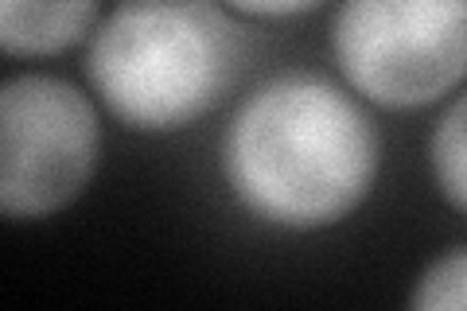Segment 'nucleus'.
I'll use <instances>...</instances> for the list:
<instances>
[{
  "instance_id": "f257e3e1",
  "label": "nucleus",
  "mask_w": 467,
  "mask_h": 311,
  "mask_svg": "<svg viewBox=\"0 0 467 311\" xmlns=\"http://www.w3.org/2000/svg\"><path fill=\"white\" fill-rule=\"evenodd\" d=\"M223 175L245 214L292 233L343 222L370 195L378 132L370 117L319 74H276L230 117Z\"/></svg>"
},
{
  "instance_id": "f03ea898",
  "label": "nucleus",
  "mask_w": 467,
  "mask_h": 311,
  "mask_svg": "<svg viewBox=\"0 0 467 311\" xmlns=\"http://www.w3.org/2000/svg\"><path fill=\"white\" fill-rule=\"evenodd\" d=\"M242 39L202 5L140 0L94 32L86 78L117 121L137 132H175L207 117L238 78Z\"/></svg>"
},
{
  "instance_id": "7ed1b4c3",
  "label": "nucleus",
  "mask_w": 467,
  "mask_h": 311,
  "mask_svg": "<svg viewBox=\"0 0 467 311\" xmlns=\"http://www.w3.org/2000/svg\"><path fill=\"white\" fill-rule=\"evenodd\" d=\"M331 55L374 106H432L467 78V0H343Z\"/></svg>"
},
{
  "instance_id": "20e7f679",
  "label": "nucleus",
  "mask_w": 467,
  "mask_h": 311,
  "mask_svg": "<svg viewBox=\"0 0 467 311\" xmlns=\"http://www.w3.org/2000/svg\"><path fill=\"white\" fill-rule=\"evenodd\" d=\"M94 101L55 74H12L0 86V211L39 222L75 202L98 168Z\"/></svg>"
},
{
  "instance_id": "39448f33",
  "label": "nucleus",
  "mask_w": 467,
  "mask_h": 311,
  "mask_svg": "<svg viewBox=\"0 0 467 311\" xmlns=\"http://www.w3.org/2000/svg\"><path fill=\"white\" fill-rule=\"evenodd\" d=\"M98 0H0V47L12 58H51L90 36Z\"/></svg>"
},
{
  "instance_id": "423d86ee",
  "label": "nucleus",
  "mask_w": 467,
  "mask_h": 311,
  "mask_svg": "<svg viewBox=\"0 0 467 311\" xmlns=\"http://www.w3.org/2000/svg\"><path fill=\"white\" fill-rule=\"evenodd\" d=\"M429 164L441 195L467 214V94L451 101L444 117L436 121L429 140Z\"/></svg>"
},
{
  "instance_id": "0eeeda50",
  "label": "nucleus",
  "mask_w": 467,
  "mask_h": 311,
  "mask_svg": "<svg viewBox=\"0 0 467 311\" xmlns=\"http://www.w3.org/2000/svg\"><path fill=\"white\" fill-rule=\"evenodd\" d=\"M409 307L417 311H456L467 307V245L436 257L417 276V288L409 295Z\"/></svg>"
},
{
  "instance_id": "6e6552de",
  "label": "nucleus",
  "mask_w": 467,
  "mask_h": 311,
  "mask_svg": "<svg viewBox=\"0 0 467 311\" xmlns=\"http://www.w3.org/2000/svg\"><path fill=\"white\" fill-rule=\"evenodd\" d=\"M223 5L254 20H288V16H300V12L316 8L319 0H223Z\"/></svg>"
}]
</instances>
